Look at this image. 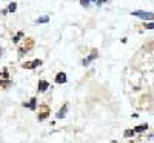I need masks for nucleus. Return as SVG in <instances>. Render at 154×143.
Returning a JSON list of instances; mask_svg holds the SVG:
<instances>
[{"label":"nucleus","instance_id":"obj_12","mask_svg":"<svg viewBox=\"0 0 154 143\" xmlns=\"http://www.w3.org/2000/svg\"><path fill=\"white\" fill-rule=\"evenodd\" d=\"M22 36H23V32H19V34H17V36L14 37V43H17V42H19V38H20Z\"/></svg>","mask_w":154,"mask_h":143},{"label":"nucleus","instance_id":"obj_9","mask_svg":"<svg viewBox=\"0 0 154 143\" xmlns=\"http://www.w3.org/2000/svg\"><path fill=\"white\" fill-rule=\"evenodd\" d=\"M25 106H28L29 109H36V98H31V103H28V105H25Z\"/></svg>","mask_w":154,"mask_h":143},{"label":"nucleus","instance_id":"obj_17","mask_svg":"<svg viewBox=\"0 0 154 143\" xmlns=\"http://www.w3.org/2000/svg\"><path fill=\"white\" fill-rule=\"evenodd\" d=\"M111 143H117V142H111Z\"/></svg>","mask_w":154,"mask_h":143},{"label":"nucleus","instance_id":"obj_4","mask_svg":"<svg viewBox=\"0 0 154 143\" xmlns=\"http://www.w3.org/2000/svg\"><path fill=\"white\" fill-rule=\"evenodd\" d=\"M56 82H57V83H65V82H66V74H65V73H59L57 77H56Z\"/></svg>","mask_w":154,"mask_h":143},{"label":"nucleus","instance_id":"obj_16","mask_svg":"<svg viewBox=\"0 0 154 143\" xmlns=\"http://www.w3.org/2000/svg\"><path fill=\"white\" fill-rule=\"evenodd\" d=\"M2 52H3V49H2V48H0V57H2Z\"/></svg>","mask_w":154,"mask_h":143},{"label":"nucleus","instance_id":"obj_8","mask_svg":"<svg viewBox=\"0 0 154 143\" xmlns=\"http://www.w3.org/2000/svg\"><path fill=\"white\" fill-rule=\"evenodd\" d=\"M15 9H17V3H9V6H8V11H9V13H14V11Z\"/></svg>","mask_w":154,"mask_h":143},{"label":"nucleus","instance_id":"obj_5","mask_svg":"<svg viewBox=\"0 0 154 143\" xmlns=\"http://www.w3.org/2000/svg\"><path fill=\"white\" fill-rule=\"evenodd\" d=\"M96 57H97V54H96V52H92L91 56H88L86 59H83V62H82V63H83L85 66H86V65H90V63H91V62H92V60H94Z\"/></svg>","mask_w":154,"mask_h":143},{"label":"nucleus","instance_id":"obj_3","mask_svg":"<svg viewBox=\"0 0 154 143\" xmlns=\"http://www.w3.org/2000/svg\"><path fill=\"white\" fill-rule=\"evenodd\" d=\"M66 111H68V105H63V108L56 114V117H57V119H63L65 115H66Z\"/></svg>","mask_w":154,"mask_h":143},{"label":"nucleus","instance_id":"obj_14","mask_svg":"<svg viewBox=\"0 0 154 143\" xmlns=\"http://www.w3.org/2000/svg\"><path fill=\"white\" fill-rule=\"evenodd\" d=\"M146 28H148V29H154V22H151V23H146Z\"/></svg>","mask_w":154,"mask_h":143},{"label":"nucleus","instance_id":"obj_13","mask_svg":"<svg viewBox=\"0 0 154 143\" xmlns=\"http://www.w3.org/2000/svg\"><path fill=\"white\" fill-rule=\"evenodd\" d=\"M80 2H82L83 6H86V5H90V2H92V0H80Z\"/></svg>","mask_w":154,"mask_h":143},{"label":"nucleus","instance_id":"obj_1","mask_svg":"<svg viewBox=\"0 0 154 143\" xmlns=\"http://www.w3.org/2000/svg\"><path fill=\"white\" fill-rule=\"evenodd\" d=\"M131 15H134V17H137V19H142V20H146V22L154 20V13H146V11H140V9L133 11Z\"/></svg>","mask_w":154,"mask_h":143},{"label":"nucleus","instance_id":"obj_6","mask_svg":"<svg viewBox=\"0 0 154 143\" xmlns=\"http://www.w3.org/2000/svg\"><path fill=\"white\" fill-rule=\"evenodd\" d=\"M146 129H148V125L144 123V125H140V126H136L133 131H134V134H136V133H142V131H146Z\"/></svg>","mask_w":154,"mask_h":143},{"label":"nucleus","instance_id":"obj_15","mask_svg":"<svg viewBox=\"0 0 154 143\" xmlns=\"http://www.w3.org/2000/svg\"><path fill=\"white\" fill-rule=\"evenodd\" d=\"M108 0H97V5H103V3H106Z\"/></svg>","mask_w":154,"mask_h":143},{"label":"nucleus","instance_id":"obj_11","mask_svg":"<svg viewBox=\"0 0 154 143\" xmlns=\"http://www.w3.org/2000/svg\"><path fill=\"white\" fill-rule=\"evenodd\" d=\"M125 135H126V137H133V135H134V131H131V129H130V131H125Z\"/></svg>","mask_w":154,"mask_h":143},{"label":"nucleus","instance_id":"obj_7","mask_svg":"<svg viewBox=\"0 0 154 143\" xmlns=\"http://www.w3.org/2000/svg\"><path fill=\"white\" fill-rule=\"evenodd\" d=\"M46 22H49V15H43V17L37 19V23H46Z\"/></svg>","mask_w":154,"mask_h":143},{"label":"nucleus","instance_id":"obj_2","mask_svg":"<svg viewBox=\"0 0 154 143\" xmlns=\"http://www.w3.org/2000/svg\"><path fill=\"white\" fill-rule=\"evenodd\" d=\"M48 88H49L48 82H45V80H40V82H38V91H40V92H45Z\"/></svg>","mask_w":154,"mask_h":143},{"label":"nucleus","instance_id":"obj_10","mask_svg":"<svg viewBox=\"0 0 154 143\" xmlns=\"http://www.w3.org/2000/svg\"><path fill=\"white\" fill-rule=\"evenodd\" d=\"M42 65V60H34L31 65H29V68H34V66H40Z\"/></svg>","mask_w":154,"mask_h":143}]
</instances>
